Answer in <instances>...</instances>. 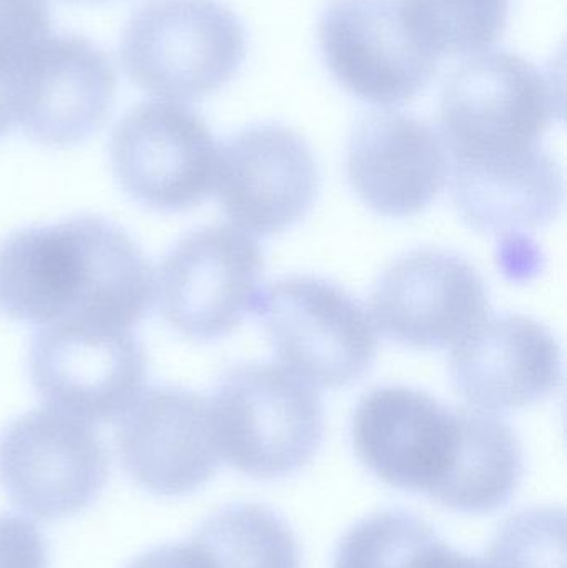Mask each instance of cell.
<instances>
[{
    "mask_svg": "<svg viewBox=\"0 0 567 568\" xmlns=\"http://www.w3.org/2000/svg\"><path fill=\"white\" fill-rule=\"evenodd\" d=\"M155 300L140 246L102 216L30 226L0 243V313L13 321L130 327Z\"/></svg>",
    "mask_w": 567,
    "mask_h": 568,
    "instance_id": "6da1fadb",
    "label": "cell"
},
{
    "mask_svg": "<svg viewBox=\"0 0 567 568\" xmlns=\"http://www.w3.org/2000/svg\"><path fill=\"white\" fill-rule=\"evenodd\" d=\"M245 53L243 23L220 0H149L133 13L120 42L132 83L176 103L225 87Z\"/></svg>",
    "mask_w": 567,
    "mask_h": 568,
    "instance_id": "7a4b0ae2",
    "label": "cell"
},
{
    "mask_svg": "<svg viewBox=\"0 0 567 568\" xmlns=\"http://www.w3.org/2000/svg\"><path fill=\"white\" fill-rule=\"evenodd\" d=\"M210 410L220 457L255 479L296 473L322 444V397L285 367H232L220 379Z\"/></svg>",
    "mask_w": 567,
    "mask_h": 568,
    "instance_id": "3957f363",
    "label": "cell"
},
{
    "mask_svg": "<svg viewBox=\"0 0 567 568\" xmlns=\"http://www.w3.org/2000/svg\"><path fill=\"white\" fill-rule=\"evenodd\" d=\"M563 112L558 79L516 53H478L443 89L442 139L453 160L522 152L538 146Z\"/></svg>",
    "mask_w": 567,
    "mask_h": 568,
    "instance_id": "277c9868",
    "label": "cell"
},
{
    "mask_svg": "<svg viewBox=\"0 0 567 568\" xmlns=\"http://www.w3.org/2000/svg\"><path fill=\"white\" fill-rule=\"evenodd\" d=\"M253 311L283 367L312 386H350L375 361L372 317L335 283L315 276L280 280L260 291Z\"/></svg>",
    "mask_w": 567,
    "mask_h": 568,
    "instance_id": "5b68a950",
    "label": "cell"
},
{
    "mask_svg": "<svg viewBox=\"0 0 567 568\" xmlns=\"http://www.w3.org/2000/svg\"><path fill=\"white\" fill-rule=\"evenodd\" d=\"M109 456L90 423L47 407L0 434V486L13 506L39 520L75 516L102 493Z\"/></svg>",
    "mask_w": 567,
    "mask_h": 568,
    "instance_id": "8992f818",
    "label": "cell"
},
{
    "mask_svg": "<svg viewBox=\"0 0 567 568\" xmlns=\"http://www.w3.org/2000/svg\"><path fill=\"white\" fill-rule=\"evenodd\" d=\"M220 146L205 120L182 103L133 106L113 129L110 160L126 195L156 212H186L215 189Z\"/></svg>",
    "mask_w": 567,
    "mask_h": 568,
    "instance_id": "52a82bcc",
    "label": "cell"
},
{
    "mask_svg": "<svg viewBox=\"0 0 567 568\" xmlns=\"http://www.w3.org/2000/svg\"><path fill=\"white\" fill-rule=\"evenodd\" d=\"M263 266L262 248L249 233L226 225L195 230L160 265V311L190 339H220L255 310Z\"/></svg>",
    "mask_w": 567,
    "mask_h": 568,
    "instance_id": "ba28073f",
    "label": "cell"
},
{
    "mask_svg": "<svg viewBox=\"0 0 567 568\" xmlns=\"http://www.w3.org/2000/svg\"><path fill=\"white\" fill-rule=\"evenodd\" d=\"M29 369L47 406L85 423H112L142 393L146 356L125 327L57 323L33 337Z\"/></svg>",
    "mask_w": 567,
    "mask_h": 568,
    "instance_id": "9c48e42d",
    "label": "cell"
},
{
    "mask_svg": "<svg viewBox=\"0 0 567 568\" xmlns=\"http://www.w3.org/2000/svg\"><path fill=\"white\" fill-rule=\"evenodd\" d=\"M320 45L340 85L373 105H399L426 89L438 55L416 37L402 0H332Z\"/></svg>",
    "mask_w": 567,
    "mask_h": 568,
    "instance_id": "30bf717a",
    "label": "cell"
},
{
    "mask_svg": "<svg viewBox=\"0 0 567 568\" xmlns=\"http://www.w3.org/2000/svg\"><path fill=\"white\" fill-rule=\"evenodd\" d=\"M485 282L446 250H416L393 263L372 296L373 324L413 349L455 347L488 313Z\"/></svg>",
    "mask_w": 567,
    "mask_h": 568,
    "instance_id": "8fae6325",
    "label": "cell"
},
{
    "mask_svg": "<svg viewBox=\"0 0 567 568\" xmlns=\"http://www.w3.org/2000/svg\"><path fill=\"white\" fill-rule=\"evenodd\" d=\"M320 175L308 143L283 125L262 123L220 149L215 189L235 229L270 236L292 229L315 203Z\"/></svg>",
    "mask_w": 567,
    "mask_h": 568,
    "instance_id": "7c38bea8",
    "label": "cell"
},
{
    "mask_svg": "<svg viewBox=\"0 0 567 568\" xmlns=\"http://www.w3.org/2000/svg\"><path fill=\"white\" fill-rule=\"evenodd\" d=\"M352 437L360 460L379 480L432 499L455 464L462 416L422 390L378 387L360 400Z\"/></svg>",
    "mask_w": 567,
    "mask_h": 568,
    "instance_id": "4fadbf2b",
    "label": "cell"
},
{
    "mask_svg": "<svg viewBox=\"0 0 567 568\" xmlns=\"http://www.w3.org/2000/svg\"><path fill=\"white\" fill-rule=\"evenodd\" d=\"M117 449L123 469L155 496L205 486L220 467L210 400L179 386H152L120 417Z\"/></svg>",
    "mask_w": 567,
    "mask_h": 568,
    "instance_id": "5bb4252c",
    "label": "cell"
},
{
    "mask_svg": "<svg viewBox=\"0 0 567 568\" xmlns=\"http://www.w3.org/2000/svg\"><path fill=\"white\" fill-rule=\"evenodd\" d=\"M449 374L473 409H523L561 386V351L551 331L533 317H486L453 347Z\"/></svg>",
    "mask_w": 567,
    "mask_h": 568,
    "instance_id": "9a60e30c",
    "label": "cell"
},
{
    "mask_svg": "<svg viewBox=\"0 0 567 568\" xmlns=\"http://www.w3.org/2000/svg\"><path fill=\"white\" fill-rule=\"evenodd\" d=\"M449 166L442 136L406 113H369L350 136V183L368 209L386 219H409L428 209L445 189Z\"/></svg>",
    "mask_w": 567,
    "mask_h": 568,
    "instance_id": "2e32d148",
    "label": "cell"
},
{
    "mask_svg": "<svg viewBox=\"0 0 567 568\" xmlns=\"http://www.w3.org/2000/svg\"><path fill=\"white\" fill-rule=\"evenodd\" d=\"M115 95V70L103 50L85 37L50 36L23 85L19 123L42 145H77L102 129Z\"/></svg>",
    "mask_w": 567,
    "mask_h": 568,
    "instance_id": "e0dca14e",
    "label": "cell"
},
{
    "mask_svg": "<svg viewBox=\"0 0 567 568\" xmlns=\"http://www.w3.org/2000/svg\"><path fill=\"white\" fill-rule=\"evenodd\" d=\"M452 196L476 232H535L558 216L565 180L555 156L539 146L485 159L453 160Z\"/></svg>",
    "mask_w": 567,
    "mask_h": 568,
    "instance_id": "ac0fdd59",
    "label": "cell"
},
{
    "mask_svg": "<svg viewBox=\"0 0 567 568\" xmlns=\"http://www.w3.org/2000/svg\"><path fill=\"white\" fill-rule=\"evenodd\" d=\"M462 443L455 464L432 497L462 514L502 509L518 489L525 473L522 444L515 430L486 410L459 409Z\"/></svg>",
    "mask_w": 567,
    "mask_h": 568,
    "instance_id": "d6986e66",
    "label": "cell"
},
{
    "mask_svg": "<svg viewBox=\"0 0 567 568\" xmlns=\"http://www.w3.org/2000/svg\"><path fill=\"white\" fill-rule=\"evenodd\" d=\"M192 542L212 568H302L288 524L256 504H236L213 514Z\"/></svg>",
    "mask_w": 567,
    "mask_h": 568,
    "instance_id": "ffe728a7",
    "label": "cell"
},
{
    "mask_svg": "<svg viewBox=\"0 0 567 568\" xmlns=\"http://www.w3.org/2000/svg\"><path fill=\"white\" fill-rule=\"evenodd\" d=\"M413 32L435 55H469L495 45L508 23L509 0H402Z\"/></svg>",
    "mask_w": 567,
    "mask_h": 568,
    "instance_id": "44dd1931",
    "label": "cell"
},
{
    "mask_svg": "<svg viewBox=\"0 0 567 568\" xmlns=\"http://www.w3.org/2000/svg\"><path fill=\"white\" fill-rule=\"evenodd\" d=\"M50 30L47 0H0V139L19 122L23 85Z\"/></svg>",
    "mask_w": 567,
    "mask_h": 568,
    "instance_id": "7402d4cb",
    "label": "cell"
},
{
    "mask_svg": "<svg viewBox=\"0 0 567 568\" xmlns=\"http://www.w3.org/2000/svg\"><path fill=\"white\" fill-rule=\"evenodd\" d=\"M488 568H566V514L529 509L506 520L486 554Z\"/></svg>",
    "mask_w": 567,
    "mask_h": 568,
    "instance_id": "603a6c76",
    "label": "cell"
},
{
    "mask_svg": "<svg viewBox=\"0 0 567 568\" xmlns=\"http://www.w3.org/2000/svg\"><path fill=\"white\" fill-rule=\"evenodd\" d=\"M0 568H49V546L30 520L0 516Z\"/></svg>",
    "mask_w": 567,
    "mask_h": 568,
    "instance_id": "cb8c5ba5",
    "label": "cell"
},
{
    "mask_svg": "<svg viewBox=\"0 0 567 568\" xmlns=\"http://www.w3.org/2000/svg\"><path fill=\"white\" fill-rule=\"evenodd\" d=\"M126 568H212L202 550L190 540L179 546L159 547L133 560Z\"/></svg>",
    "mask_w": 567,
    "mask_h": 568,
    "instance_id": "d4e9b609",
    "label": "cell"
},
{
    "mask_svg": "<svg viewBox=\"0 0 567 568\" xmlns=\"http://www.w3.org/2000/svg\"><path fill=\"white\" fill-rule=\"evenodd\" d=\"M435 568H488V566L482 560L475 559V557L452 549L446 544L439 552L438 559H436Z\"/></svg>",
    "mask_w": 567,
    "mask_h": 568,
    "instance_id": "484cf974",
    "label": "cell"
},
{
    "mask_svg": "<svg viewBox=\"0 0 567 568\" xmlns=\"http://www.w3.org/2000/svg\"><path fill=\"white\" fill-rule=\"evenodd\" d=\"M67 3H79V6H100V3L117 2V0H62Z\"/></svg>",
    "mask_w": 567,
    "mask_h": 568,
    "instance_id": "4316f807",
    "label": "cell"
}]
</instances>
